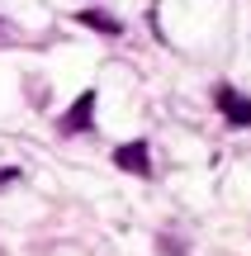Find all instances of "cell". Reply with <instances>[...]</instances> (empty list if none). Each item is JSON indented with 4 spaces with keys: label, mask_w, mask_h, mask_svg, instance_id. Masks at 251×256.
<instances>
[{
    "label": "cell",
    "mask_w": 251,
    "mask_h": 256,
    "mask_svg": "<svg viewBox=\"0 0 251 256\" xmlns=\"http://www.w3.org/2000/svg\"><path fill=\"white\" fill-rule=\"evenodd\" d=\"M218 110H223V119H228V124L251 128V100H247V95H237L233 86H218Z\"/></svg>",
    "instance_id": "obj_1"
},
{
    "label": "cell",
    "mask_w": 251,
    "mask_h": 256,
    "mask_svg": "<svg viewBox=\"0 0 251 256\" xmlns=\"http://www.w3.org/2000/svg\"><path fill=\"white\" fill-rule=\"evenodd\" d=\"M119 171H133V176H152V156H147V142H123L114 152Z\"/></svg>",
    "instance_id": "obj_2"
},
{
    "label": "cell",
    "mask_w": 251,
    "mask_h": 256,
    "mask_svg": "<svg viewBox=\"0 0 251 256\" xmlns=\"http://www.w3.org/2000/svg\"><path fill=\"white\" fill-rule=\"evenodd\" d=\"M90 124H95V90H85L81 100H76L71 110H66L62 128H66V133H81V128H90Z\"/></svg>",
    "instance_id": "obj_3"
},
{
    "label": "cell",
    "mask_w": 251,
    "mask_h": 256,
    "mask_svg": "<svg viewBox=\"0 0 251 256\" xmlns=\"http://www.w3.org/2000/svg\"><path fill=\"white\" fill-rule=\"evenodd\" d=\"M76 19H81L85 28H100V34H109V38H119V34H123V24H119V19L100 14V10H81V14H76Z\"/></svg>",
    "instance_id": "obj_4"
},
{
    "label": "cell",
    "mask_w": 251,
    "mask_h": 256,
    "mask_svg": "<svg viewBox=\"0 0 251 256\" xmlns=\"http://www.w3.org/2000/svg\"><path fill=\"white\" fill-rule=\"evenodd\" d=\"M19 180V171H14V166H0V190H5V185H14Z\"/></svg>",
    "instance_id": "obj_5"
},
{
    "label": "cell",
    "mask_w": 251,
    "mask_h": 256,
    "mask_svg": "<svg viewBox=\"0 0 251 256\" xmlns=\"http://www.w3.org/2000/svg\"><path fill=\"white\" fill-rule=\"evenodd\" d=\"M161 252H166V256H185V252H180V242H171V238H161Z\"/></svg>",
    "instance_id": "obj_6"
}]
</instances>
